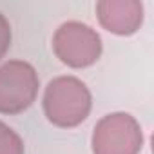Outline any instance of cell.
Returning <instances> with one entry per match:
<instances>
[{"label": "cell", "mask_w": 154, "mask_h": 154, "mask_svg": "<svg viewBox=\"0 0 154 154\" xmlns=\"http://www.w3.org/2000/svg\"><path fill=\"white\" fill-rule=\"evenodd\" d=\"M11 42H13V29L9 20L6 18L4 13H0V62L6 58V54L11 49Z\"/></svg>", "instance_id": "cell-7"}, {"label": "cell", "mask_w": 154, "mask_h": 154, "mask_svg": "<svg viewBox=\"0 0 154 154\" xmlns=\"http://www.w3.org/2000/svg\"><path fill=\"white\" fill-rule=\"evenodd\" d=\"M42 109L51 125L74 129L89 118L93 93L78 76L62 74L47 82L42 94Z\"/></svg>", "instance_id": "cell-1"}, {"label": "cell", "mask_w": 154, "mask_h": 154, "mask_svg": "<svg viewBox=\"0 0 154 154\" xmlns=\"http://www.w3.org/2000/svg\"><path fill=\"white\" fill-rule=\"evenodd\" d=\"M0 154H26V143L22 136L0 120Z\"/></svg>", "instance_id": "cell-6"}, {"label": "cell", "mask_w": 154, "mask_h": 154, "mask_svg": "<svg viewBox=\"0 0 154 154\" xmlns=\"http://www.w3.org/2000/svg\"><path fill=\"white\" fill-rule=\"evenodd\" d=\"M94 11L98 24L116 36L136 35L145 20V8L140 0H100Z\"/></svg>", "instance_id": "cell-5"}, {"label": "cell", "mask_w": 154, "mask_h": 154, "mask_svg": "<svg viewBox=\"0 0 154 154\" xmlns=\"http://www.w3.org/2000/svg\"><path fill=\"white\" fill-rule=\"evenodd\" d=\"M40 76L26 60L0 63V114H22L38 98Z\"/></svg>", "instance_id": "cell-4"}, {"label": "cell", "mask_w": 154, "mask_h": 154, "mask_svg": "<svg viewBox=\"0 0 154 154\" xmlns=\"http://www.w3.org/2000/svg\"><path fill=\"white\" fill-rule=\"evenodd\" d=\"M143 143L141 123L122 111L102 116L91 134L93 154H140Z\"/></svg>", "instance_id": "cell-3"}, {"label": "cell", "mask_w": 154, "mask_h": 154, "mask_svg": "<svg viewBox=\"0 0 154 154\" xmlns=\"http://www.w3.org/2000/svg\"><path fill=\"white\" fill-rule=\"evenodd\" d=\"M51 47L54 56L71 69H87L94 65L103 51L100 33L80 20L60 24L53 35Z\"/></svg>", "instance_id": "cell-2"}]
</instances>
